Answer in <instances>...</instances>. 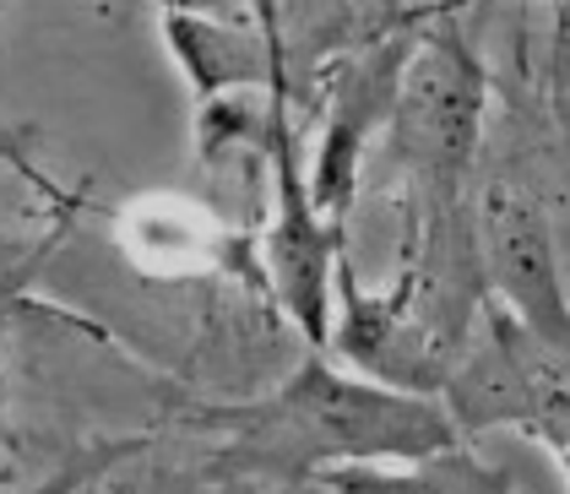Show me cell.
<instances>
[{
  "label": "cell",
  "instance_id": "9",
  "mask_svg": "<svg viewBox=\"0 0 570 494\" xmlns=\"http://www.w3.org/2000/svg\"><path fill=\"white\" fill-rule=\"evenodd\" d=\"M0 164L17 175V180H28L39 196H45L49 207L66 218L71 207H77V196L71 190H60V185L49 180L45 169H39V158H33V131H17V126H0Z\"/></svg>",
  "mask_w": 570,
  "mask_h": 494
},
{
  "label": "cell",
  "instance_id": "8",
  "mask_svg": "<svg viewBox=\"0 0 570 494\" xmlns=\"http://www.w3.org/2000/svg\"><path fill=\"white\" fill-rule=\"evenodd\" d=\"M147 446H153V435H109V441H88L82 451H71L45 484H33V490H22V494H82V490H92V484H104L120 462L141 456Z\"/></svg>",
  "mask_w": 570,
  "mask_h": 494
},
{
  "label": "cell",
  "instance_id": "6",
  "mask_svg": "<svg viewBox=\"0 0 570 494\" xmlns=\"http://www.w3.org/2000/svg\"><path fill=\"white\" fill-rule=\"evenodd\" d=\"M158 33L185 71L196 103L266 92L277 60V22L272 6L256 11H158Z\"/></svg>",
  "mask_w": 570,
  "mask_h": 494
},
{
  "label": "cell",
  "instance_id": "4",
  "mask_svg": "<svg viewBox=\"0 0 570 494\" xmlns=\"http://www.w3.org/2000/svg\"><path fill=\"white\" fill-rule=\"evenodd\" d=\"M440 11H407L396 28L375 33L370 45L348 49L343 60H332L315 88L305 92V103H321V147L309 164V201L326 224H348L353 213V190H358V164L370 152V141L392 126L396 98H402V77L407 60L424 39V28L435 22Z\"/></svg>",
  "mask_w": 570,
  "mask_h": 494
},
{
  "label": "cell",
  "instance_id": "2",
  "mask_svg": "<svg viewBox=\"0 0 570 494\" xmlns=\"http://www.w3.org/2000/svg\"><path fill=\"white\" fill-rule=\"evenodd\" d=\"M179 424L218 441L207 473L228 484H305L348 462H424L468 446L440 403L348 375L332 354H305L262 397L179 407Z\"/></svg>",
  "mask_w": 570,
  "mask_h": 494
},
{
  "label": "cell",
  "instance_id": "1",
  "mask_svg": "<svg viewBox=\"0 0 570 494\" xmlns=\"http://www.w3.org/2000/svg\"><path fill=\"white\" fill-rule=\"evenodd\" d=\"M489 109V71L462 11H440L407 60L402 98L386 126V152L402 175V271L396 288L451 359L479 337L489 305L479 267V136Z\"/></svg>",
  "mask_w": 570,
  "mask_h": 494
},
{
  "label": "cell",
  "instance_id": "3",
  "mask_svg": "<svg viewBox=\"0 0 570 494\" xmlns=\"http://www.w3.org/2000/svg\"><path fill=\"white\" fill-rule=\"evenodd\" d=\"M277 22V11H272ZM266 175H272V224H266L262 267L266 283L277 294L283 315L305 332L309 354H332V283L337 261L348 256V224H326L309 201L305 158H299V120H294V92L283 71V45L272 60V82H266V141H262Z\"/></svg>",
  "mask_w": 570,
  "mask_h": 494
},
{
  "label": "cell",
  "instance_id": "5",
  "mask_svg": "<svg viewBox=\"0 0 570 494\" xmlns=\"http://www.w3.org/2000/svg\"><path fill=\"white\" fill-rule=\"evenodd\" d=\"M479 267L483 294L522 326L538 348L570 359V299L560 283L554 228L527 185L494 180L479 185Z\"/></svg>",
  "mask_w": 570,
  "mask_h": 494
},
{
  "label": "cell",
  "instance_id": "10",
  "mask_svg": "<svg viewBox=\"0 0 570 494\" xmlns=\"http://www.w3.org/2000/svg\"><path fill=\"white\" fill-rule=\"evenodd\" d=\"M11 315H17V294H0V451L11 446V435H6V332H11Z\"/></svg>",
  "mask_w": 570,
  "mask_h": 494
},
{
  "label": "cell",
  "instance_id": "7",
  "mask_svg": "<svg viewBox=\"0 0 570 494\" xmlns=\"http://www.w3.org/2000/svg\"><path fill=\"white\" fill-rule=\"evenodd\" d=\"M326 494H522L500 462L451 446L424 462H348L315 478Z\"/></svg>",
  "mask_w": 570,
  "mask_h": 494
}]
</instances>
